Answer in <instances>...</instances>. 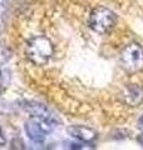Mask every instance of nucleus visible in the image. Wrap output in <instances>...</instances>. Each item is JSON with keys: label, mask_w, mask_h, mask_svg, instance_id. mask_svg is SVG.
Returning a JSON list of instances; mask_svg holds the SVG:
<instances>
[{"label": "nucleus", "mask_w": 143, "mask_h": 150, "mask_svg": "<svg viewBox=\"0 0 143 150\" xmlns=\"http://www.w3.org/2000/svg\"><path fill=\"white\" fill-rule=\"evenodd\" d=\"M6 143V139H5V135H4L1 128H0V146H4Z\"/></svg>", "instance_id": "9"}, {"label": "nucleus", "mask_w": 143, "mask_h": 150, "mask_svg": "<svg viewBox=\"0 0 143 150\" xmlns=\"http://www.w3.org/2000/svg\"><path fill=\"white\" fill-rule=\"evenodd\" d=\"M121 67L124 71L134 74L143 70V46L138 43L127 45L121 53Z\"/></svg>", "instance_id": "3"}, {"label": "nucleus", "mask_w": 143, "mask_h": 150, "mask_svg": "<svg viewBox=\"0 0 143 150\" xmlns=\"http://www.w3.org/2000/svg\"><path fill=\"white\" fill-rule=\"evenodd\" d=\"M137 125H138V129H139L142 133H143V115L141 116L139 119H138V124Z\"/></svg>", "instance_id": "10"}, {"label": "nucleus", "mask_w": 143, "mask_h": 150, "mask_svg": "<svg viewBox=\"0 0 143 150\" xmlns=\"http://www.w3.org/2000/svg\"><path fill=\"white\" fill-rule=\"evenodd\" d=\"M137 140H138V143H139V144L142 145V146H143V134L141 135V137H138V139H137Z\"/></svg>", "instance_id": "11"}, {"label": "nucleus", "mask_w": 143, "mask_h": 150, "mask_svg": "<svg viewBox=\"0 0 143 150\" xmlns=\"http://www.w3.org/2000/svg\"><path fill=\"white\" fill-rule=\"evenodd\" d=\"M117 23V16L111 9L106 6L94 8L89 15L88 25L98 34H108L113 30Z\"/></svg>", "instance_id": "2"}, {"label": "nucleus", "mask_w": 143, "mask_h": 150, "mask_svg": "<svg viewBox=\"0 0 143 150\" xmlns=\"http://www.w3.org/2000/svg\"><path fill=\"white\" fill-rule=\"evenodd\" d=\"M0 78H1V71H0Z\"/></svg>", "instance_id": "12"}, {"label": "nucleus", "mask_w": 143, "mask_h": 150, "mask_svg": "<svg viewBox=\"0 0 143 150\" xmlns=\"http://www.w3.org/2000/svg\"><path fill=\"white\" fill-rule=\"evenodd\" d=\"M25 53L28 59L34 65L43 67L53 56L54 48L51 41L46 36H35L26 43Z\"/></svg>", "instance_id": "1"}, {"label": "nucleus", "mask_w": 143, "mask_h": 150, "mask_svg": "<svg viewBox=\"0 0 143 150\" xmlns=\"http://www.w3.org/2000/svg\"><path fill=\"white\" fill-rule=\"evenodd\" d=\"M66 148L68 149H93L94 146L92 145H89L88 143H84V142H80V143H70L66 145Z\"/></svg>", "instance_id": "8"}, {"label": "nucleus", "mask_w": 143, "mask_h": 150, "mask_svg": "<svg viewBox=\"0 0 143 150\" xmlns=\"http://www.w3.org/2000/svg\"><path fill=\"white\" fill-rule=\"evenodd\" d=\"M54 121L30 116V119L25 123V133L33 143L40 144L45 140L46 135L54 129Z\"/></svg>", "instance_id": "4"}, {"label": "nucleus", "mask_w": 143, "mask_h": 150, "mask_svg": "<svg viewBox=\"0 0 143 150\" xmlns=\"http://www.w3.org/2000/svg\"><path fill=\"white\" fill-rule=\"evenodd\" d=\"M123 101L129 106H139L143 103V89L138 85H129L123 91Z\"/></svg>", "instance_id": "7"}, {"label": "nucleus", "mask_w": 143, "mask_h": 150, "mask_svg": "<svg viewBox=\"0 0 143 150\" xmlns=\"http://www.w3.org/2000/svg\"><path fill=\"white\" fill-rule=\"evenodd\" d=\"M66 131H68V134L73 139L79 140V142H84V143H92L98 137L95 130L83 125H72L66 129Z\"/></svg>", "instance_id": "5"}, {"label": "nucleus", "mask_w": 143, "mask_h": 150, "mask_svg": "<svg viewBox=\"0 0 143 150\" xmlns=\"http://www.w3.org/2000/svg\"><path fill=\"white\" fill-rule=\"evenodd\" d=\"M24 109L30 114V116H34V118H39V119H45V120H50L55 123V118L54 115L51 114V111L48 109L46 106L39 104V103L35 101H28L24 105Z\"/></svg>", "instance_id": "6"}]
</instances>
